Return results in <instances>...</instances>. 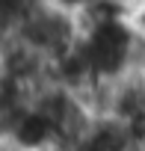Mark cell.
<instances>
[{
    "label": "cell",
    "mask_w": 145,
    "mask_h": 151,
    "mask_svg": "<svg viewBox=\"0 0 145 151\" xmlns=\"http://www.w3.org/2000/svg\"><path fill=\"white\" fill-rule=\"evenodd\" d=\"M15 42L47 59V65L59 56H65L80 42V18L74 12H65L47 0H33V3L15 18L9 33Z\"/></svg>",
    "instance_id": "obj_1"
},
{
    "label": "cell",
    "mask_w": 145,
    "mask_h": 151,
    "mask_svg": "<svg viewBox=\"0 0 145 151\" xmlns=\"http://www.w3.org/2000/svg\"><path fill=\"white\" fill-rule=\"evenodd\" d=\"M47 3H53V6H59V9H65V12L80 15V12H86L92 3H98V0H47Z\"/></svg>",
    "instance_id": "obj_2"
},
{
    "label": "cell",
    "mask_w": 145,
    "mask_h": 151,
    "mask_svg": "<svg viewBox=\"0 0 145 151\" xmlns=\"http://www.w3.org/2000/svg\"><path fill=\"white\" fill-rule=\"evenodd\" d=\"M130 3H139V0H130Z\"/></svg>",
    "instance_id": "obj_3"
}]
</instances>
